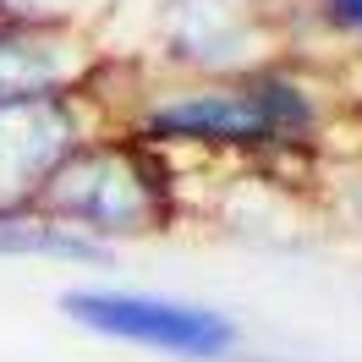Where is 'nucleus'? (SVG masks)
<instances>
[{
	"mask_svg": "<svg viewBox=\"0 0 362 362\" xmlns=\"http://www.w3.org/2000/svg\"><path fill=\"white\" fill-rule=\"evenodd\" d=\"M33 214L77 236H143L165 220V176L137 143H77L45 181Z\"/></svg>",
	"mask_w": 362,
	"mask_h": 362,
	"instance_id": "f257e3e1",
	"label": "nucleus"
},
{
	"mask_svg": "<svg viewBox=\"0 0 362 362\" xmlns=\"http://www.w3.org/2000/svg\"><path fill=\"white\" fill-rule=\"evenodd\" d=\"M143 132L165 143H230V148H286L308 143L313 105L286 77H247L230 88H192L159 99L143 115Z\"/></svg>",
	"mask_w": 362,
	"mask_h": 362,
	"instance_id": "f03ea898",
	"label": "nucleus"
},
{
	"mask_svg": "<svg viewBox=\"0 0 362 362\" xmlns=\"http://www.w3.org/2000/svg\"><path fill=\"white\" fill-rule=\"evenodd\" d=\"M61 313L83 324L93 335L132 340V346H154L170 357H226L236 346V324L214 308H192V302H165V296H137V291H66Z\"/></svg>",
	"mask_w": 362,
	"mask_h": 362,
	"instance_id": "7ed1b4c3",
	"label": "nucleus"
},
{
	"mask_svg": "<svg viewBox=\"0 0 362 362\" xmlns=\"http://www.w3.org/2000/svg\"><path fill=\"white\" fill-rule=\"evenodd\" d=\"M83 143L71 93L0 99V214H33L55 165Z\"/></svg>",
	"mask_w": 362,
	"mask_h": 362,
	"instance_id": "20e7f679",
	"label": "nucleus"
},
{
	"mask_svg": "<svg viewBox=\"0 0 362 362\" xmlns=\"http://www.w3.org/2000/svg\"><path fill=\"white\" fill-rule=\"evenodd\" d=\"M77 83V39L61 28H0V99L23 93H71Z\"/></svg>",
	"mask_w": 362,
	"mask_h": 362,
	"instance_id": "39448f33",
	"label": "nucleus"
},
{
	"mask_svg": "<svg viewBox=\"0 0 362 362\" xmlns=\"http://www.w3.org/2000/svg\"><path fill=\"white\" fill-rule=\"evenodd\" d=\"M0 252H11V258H28V252H39V258H99L105 247L93 236H77V230L45 220V214H0Z\"/></svg>",
	"mask_w": 362,
	"mask_h": 362,
	"instance_id": "423d86ee",
	"label": "nucleus"
},
{
	"mask_svg": "<svg viewBox=\"0 0 362 362\" xmlns=\"http://www.w3.org/2000/svg\"><path fill=\"white\" fill-rule=\"evenodd\" d=\"M324 17L346 33H362V0H324Z\"/></svg>",
	"mask_w": 362,
	"mask_h": 362,
	"instance_id": "0eeeda50",
	"label": "nucleus"
}]
</instances>
